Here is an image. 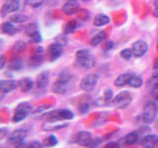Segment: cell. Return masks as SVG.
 Instances as JSON below:
<instances>
[{
    "instance_id": "cell-32",
    "label": "cell",
    "mask_w": 158,
    "mask_h": 148,
    "mask_svg": "<svg viewBox=\"0 0 158 148\" xmlns=\"http://www.w3.org/2000/svg\"><path fill=\"white\" fill-rule=\"evenodd\" d=\"M44 0H26L27 4L29 6H31L33 8H38L40 6H42Z\"/></svg>"
},
{
    "instance_id": "cell-22",
    "label": "cell",
    "mask_w": 158,
    "mask_h": 148,
    "mask_svg": "<svg viewBox=\"0 0 158 148\" xmlns=\"http://www.w3.org/2000/svg\"><path fill=\"white\" fill-rule=\"evenodd\" d=\"M106 38H107V34H106V32H105V31H100L98 34H96L95 36H94V37L92 38L91 42H90L91 46H93V47L99 46V44L102 43L104 41H105Z\"/></svg>"
},
{
    "instance_id": "cell-35",
    "label": "cell",
    "mask_w": 158,
    "mask_h": 148,
    "mask_svg": "<svg viewBox=\"0 0 158 148\" xmlns=\"http://www.w3.org/2000/svg\"><path fill=\"white\" fill-rule=\"evenodd\" d=\"M44 143L37 141V140L32 141L31 143H29L28 144V148H44Z\"/></svg>"
},
{
    "instance_id": "cell-1",
    "label": "cell",
    "mask_w": 158,
    "mask_h": 148,
    "mask_svg": "<svg viewBox=\"0 0 158 148\" xmlns=\"http://www.w3.org/2000/svg\"><path fill=\"white\" fill-rule=\"evenodd\" d=\"M76 63L82 68L90 69L96 65V59L87 49H80L76 52Z\"/></svg>"
},
{
    "instance_id": "cell-43",
    "label": "cell",
    "mask_w": 158,
    "mask_h": 148,
    "mask_svg": "<svg viewBox=\"0 0 158 148\" xmlns=\"http://www.w3.org/2000/svg\"><path fill=\"white\" fill-rule=\"evenodd\" d=\"M156 127L158 128V118H157V121H156Z\"/></svg>"
},
{
    "instance_id": "cell-31",
    "label": "cell",
    "mask_w": 158,
    "mask_h": 148,
    "mask_svg": "<svg viewBox=\"0 0 158 148\" xmlns=\"http://www.w3.org/2000/svg\"><path fill=\"white\" fill-rule=\"evenodd\" d=\"M25 49H26V43H25L23 41L17 42L13 47V51L15 52H22L25 51Z\"/></svg>"
},
{
    "instance_id": "cell-21",
    "label": "cell",
    "mask_w": 158,
    "mask_h": 148,
    "mask_svg": "<svg viewBox=\"0 0 158 148\" xmlns=\"http://www.w3.org/2000/svg\"><path fill=\"white\" fill-rule=\"evenodd\" d=\"M110 23V18L105 14H98L94 18V25L96 27H103Z\"/></svg>"
},
{
    "instance_id": "cell-44",
    "label": "cell",
    "mask_w": 158,
    "mask_h": 148,
    "mask_svg": "<svg viewBox=\"0 0 158 148\" xmlns=\"http://www.w3.org/2000/svg\"><path fill=\"white\" fill-rule=\"evenodd\" d=\"M156 95H157V97H156V98H157V100H158V93L156 94Z\"/></svg>"
},
{
    "instance_id": "cell-28",
    "label": "cell",
    "mask_w": 158,
    "mask_h": 148,
    "mask_svg": "<svg viewBox=\"0 0 158 148\" xmlns=\"http://www.w3.org/2000/svg\"><path fill=\"white\" fill-rule=\"evenodd\" d=\"M22 66H23V62L22 60H20V59H15V60L11 61L8 64V68L10 70H13V71L20 70V69L22 68Z\"/></svg>"
},
{
    "instance_id": "cell-7",
    "label": "cell",
    "mask_w": 158,
    "mask_h": 148,
    "mask_svg": "<svg viewBox=\"0 0 158 148\" xmlns=\"http://www.w3.org/2000/svg\"><path fill=\"white\" fill-rule=\"evenodd\" d=\"M69 78L63 76L58 78L52 85V92L56 94H65L69 89Z\"/></svg>"
},
{
    "instance_id": "cell-26",
    "label": "cell",
    "mask_w": 158,
    "mask_h": 148,
    "mask_svg": "<svg viewBox=\"0 0 158 148\" xmlns=\"http://www.w3.org/2000/svg\"><path fill=\"white\" fill-rule=\"evenodd\" d=\"M43 143H44V147H53L58 143V140H57V138L56 136L51 134V135H48V137L44 138V140Z\"/></svg>"
},
{
    "instance_id": "cell-17",
    "label": "cell",
    "mask_w": 158,
    "mask_h": 148,
    "mask_svg": "<svg viewBox=\"0 0 158 148\" xmlns=\"http://www.w3.org/2000/svg\"><path fill=\"white\" fill-rule=\"evenodd\" d=\"M158 143V136L155 134H149L143 137L140 144L143 148H154Z\"/></svg>"
},
{
    "instance_id": "cell-2",
    "label": "cell",
    "mask_w": 158,
    "mask_h": 148,
    "mask_svg": "<svg viewBox=\"0 0 158 148\" xmlns=\"http://www.w3.org/2000/svg\"><path fill=\"white\" fill-rule=\"evenodd\" d=\"M157 106L153 102H147L142 111V120L146 123L153 122L157 117Z\"/></svg>"
},
{
    "instance_id": "cell-40",
    "label": "cell",
    "mask_w": 158,
    "mask_h": 148,
    "mask_svg": "<svg viewBox=\"0 0 158 148\" xmlns=\"http://www.w3.org/2000/svg\"><path fill=\"white\" fill-rule=\"evenodd\" d=\"M15 148H28V143L21 141V142L17 143L16 146H15Z\"/></svg>"
},
{
    "instance_id": "cell-18",
    "label": "cell",
    "mask_w": 158,
    "mask_h": 148,
    "mask_svg": "<svg viewBox=\"0 0 158 148\" xmlns=\"http://www.w3.org/2000/svg\"><path fill=\"white\" fill-rule=\"evenodd\" d=\"M27 135V130H17L13 131L11 134H10L8 140L10 143H19L23 141V139Z\"/></svg>"
},
{
    "instance_id": "cell-16",
    "label": "cell",
    "mask_w": 158,
    "mask_h": 148,
    "mask_svg": "<svg viewBox=\"0 0 158 148\" xmlns=\"http://www.w3.org/2000/svg\"><path fill=\"white\" fill-rule=\"evenodd\" d=\"M48 82H49V73L48 71H43L42 73H40L38 77H37V87L41 90H44L48 85Z\"/></svg>"
},
{
    "instance_id": "cell-37",
    "label": "cell",
    "mask_w": 158,
    "mask_h": 148,
    "mask_svg": "<svg viewBox=\"0 0 158 148\" xmlns=\"http://www.w3.org/2000/svg\"><path fill=\"white\" fill-rule=\"evenodd\" d=\"M103 148H120V145L117 142H109Z\"/></svg>"
},
{
    "instance_id": "cell-23",
    "label": "cell",
    "mask_w": 158,
    "mask_h": 148,
    "mask_svg": "<svg viewBox=\"0 0 158 148\" xmlns=\"http://www.w3.org/2000/svg\"><path fill=\"white\" fill-rule=\"evenodd\" d=\"M1 29H2V32L4 34H7V35H15L18 31V28H16L13 25V22H5L2 24L1 26Z\"/></svg>"
},
{
    "instance_id": "cell-13",
    "label": "cell",
    "mask_w": 158,
    "mask_h": 148,
    "mask_svg": "<svg viewBox=\"0 0 158 148\" xmlns=\"http://www.w3.org/2000/svg\"><path fill=\"white\" fill-rule=\"evenodd\" d=\"M17 88H19L18 81H15V80H1L0 81V91H1V95H2L1 100L4 97V94L12 92L14 90H16Z\"/></svg>"
},
{
    "instance_id": "cell-39",
    "label": "cell",
    "mask_w": 158,
    "mask_h": 148,
    "mask_svg": "<svg viewBox=\"0 0 158 148\" xmlns=\"http://www.w3.org/2000/svg\"><path fill=\"white\" fill-rule=\"evenodd\" d=\"M153 76H157L158 77V58L154 62V69H153Z\"/></svg>"
},
{
    "instance_id": "cell-9",
    "label": "cell",
    "mask_w": 158,
    "mask_h": 148,
    "mask_svg": "<svg viewBox=\"0 0 158 148\" xmlns=\"http://www.w3.org/2000/svg\"><path fill=\"white\" fill-rule=\"evenodd\" d=\"M20 8V2L18 0H7L2 5L1 8V15L2 17H6L8 14L15 13L18 11Z\"/></svg>"
},
{
    "instance_id": "cell-4",
    "label": "cell",
    "mask_w": 158,
    "mask_h": 148,
    "mask_svg": "<svg viewBox=\"0 0 158 148\" xmlns=\"http://www.w3.org/2000/svg\"><path fill=\"white\" fill-rule=\"evenodd\" d=\"M47 117L48 120H58V121H64V120H73L74 113L64 109V110H54L47 113Z\"/></svg>"
},
{
    "instance_id": "cell-30",
    "label": "cell",
    "mask_w": 158,
    "mask_h": 148,
    "mask_svg": "<svg viewBox=\"0 0 158 148\" xmlns=\"http://www.w3.org/2000/svg\"><path fill=\"white\" fill-rule=\"evenodd\" d=\"M120 56L122 58H123L125 60H130V59L133 56V52H132V49L131 48H125L120 52Z\"/></svg>"
},
{
    "instance_id": "cell-33",
    "label": "cell",
    "mask_w": 158,
    "mask_h": 148,
    "mask_svg": "<svg viewBox=\"0 0 158 148\" xmlns=\"http://www.w3.org/2000/svg\"><path fill=\"white\" fill-rule=\"evenodd\" d=\"M114 97V92L112 89H107V90L104 92V99L106 101H111Z\"/></svg>"
},
{
    "instance_id": "cell-19",
    "label": "cell",
    "mask_w": 158,
    "mask_h": 148,
    "mask_svg": "<svg viewBox=\"0 0 158 148\" xmlns=\"http://www.w3.org/2000/svg\"><path fill=\"white\" fill-rule=\"evenodd\" d=\"M18 84H19V89L22 92H29V91H31L34 87V81L29 77L23 78L21 80H19Z\"/></svg>"
},
{
    "instance_id": "cell-20",
    "label": "cell",
    "mask_w": 158,
    "mask_h": 148,
    "mask_svg": "<svg viewBox=\"0 0 158 148\" xmlns=\"http://www.w3.org/2000/svg\"><path fill=\"white\" fill-rule=\"evenodd\" d=\"M131 76H132L131 73H123V74H121V75H118L116 78L115 85L117 87H123V86L128 85V82H130Z\"/></svg>"
},
{
    "instance_id": "cell-15",
    "label": "cell",
    "mask_w": 158,
    "mask_h": 148,
    "mask_svg": "<svg viewBox=\"0 0 158 148\" xmlns=\"http://www.w3.org/2000/svg\"><path fill=\"white\" fill-rule=\"evenodd\" d=\"M79 2L76 0H68L62 6V11L66 15H74L79 10Z\"/></svg>"
},
{
    "instance_id": "cell-3",
    "label": "cell",
    "mask_w": 158,
    "mask_h": 148,
    "mask_svg": "<svg viewBox=\"0 0 158 148\" xmlns=\"http://www.w3.org/2000/svg\"><path fill=\"white\" fill-rule=\"evenodd\" d=\"M98 81H99V76L97 74L95 73L87 74L86 76H84L82 78V80L80 82V87L82 90L86 92H90L95 89Z\"/></svg>"
},
{
    "instance_id": "cell-27",
    "label": "cell",
    "mask_w": 158,
    "mask_h": 148,
    "mask_svg": "<svg viewBox=\"0 0 158 148\" xmlns=\"http://www.w3.org/2000/svg\"><path fill=\"white\" fill-rule=\"evenodd\" d=\"M128 85L132 88H139L142 85V78L139 76H136V75H133L131 78L130 82H128Z\"/></svg>"
},
{
    "instance_id": "cell-5",
    "label": "cell",
    "mask_w": 158,
    "mask_h": 148,
    "mask_svg": "<svg viewBox=\"0 0 158 148\" xmlns=\"http://www.w3.org/2000/svg\"><path fill=\"white\" fill-rule=\"evenodd\" d=\"M30 111H32V107L27 103H22L17 107L15 113L13 116V121L14 122H20L27 117Z\"/></svg>"
},
{
    "instance_id": "cell-11",
    "label": "cell",
    "mask_w": 158,
    "mask_h": 148,
    "mask_svg": "<svg viewBox=\"0 0 158 148\" xmlns=\"http://www.w3.org/2000/svg\"><path fill=\"white\" fill-rule=\"evenodd\" d=\"M76 142L78 145L82 147H89L93 144V138L90 132L88 131H80L76 135Z\"/></svg>"
},
{
    "instance_id": "cell-38",
    "label": "cell",
    "mask_w": 158,
    "mask_h": 148,
    "mask_svg": "<svg viewBox=\"0 0 158 148\" xmlns=\"http://www.w3.org/2000/svg\"><path fill=\"white\" fill-rule=\"evenodd\" d=\"M154 17L158 18V0H154V10H153Z\"/></svg>"
},
{
    "instance_id": "cell-14",
    "label": "cell",
    "mask_w": 158,
    "mask_h": 148,
    "mask_svg": "<svg viewBox=\"0 0 158 148\" xmlns=\"http://www.w3.org/2000/svg\"><path fill=\"white\" fill-rule=\"evenodd\" d=\"M131 49H132L133 56L135 57H140L146 53L148 49V46L144 41H137L132 44Z\"/></svg>"
},
{
    "instance_id": "cell-36",
    "label": "cell",
    "mask_w": 158,
    "mask_h": 148,
    "mask_svg": "<svg viewBox=\"0 0 158 148\" xmlns=\"http://www.w3.org/2000/svg\"><path fill=\"white\" fill-rule=\"evenodd\" d=\"M56 43H58V44H60V46H62V47H64V46L66 44V43H67L66 38H65V37H63V36H59V37L56 38Z\"/></svg>"
},
{
    "instance_id": "cell-6",
    "label": "cell",
    "mask_w": 158,
    "mask_h": 148,
    "mask_svg": "<svg viewBox=\"0 0 158 148\" xmlns=\"http://www.w3.org/2000/svg\"><path fill=\"white\" fill-rule=\"evenodd\" d=\"M131 96L128 91H123L118 93L114 99V105L118 109H123L131 103Z\"/></svg>"
},
{
    "instance_id": "cell-8",
    "label": "cell",
    "mask_w": 158,
    "mask_h": 148,
    "mask_svg": "<svg viewBox=\"0 0 158 148\" xmlns=\"http://www.w3.org/2000/svg\"><path fill=\"white\" fill-rule=\"evenodd\" d=\"M68 125L67 122H63L58 120H48L42 126V130L44 131H56L59 130L61 128H64Z\"/></svg>"
},
{
    "instance_id": "cell-10",
    "label": "cell",
    "mask_w": 158,
    "mask_h": 148,
    "mask_svg": "<svg viewBox=\"0 0 158 148\" xmlns=\"http://www.w3.org/2000/svg\"><path fill=\"white\" fill-rule=\"evenodd\" d=\"M25 31H26V35L31 39V41L33 43H40L42 41V36L40 34L38 25L36 23H32L28 25L26 29H25Z\"/></svg>"
},
{
    "instance_id": "cell-12",
    "label": "cell",
    "mask_w": 158,
    "mask_h": 148,
    "mask_svg": "<svg viewBox=\"0 0 158 148\" xmlns=\"http://www.w3.org/2000/svg\"><path fill=\"white\" fill-rule=\"evenodd\" d=\"M63 51V47L58 44L56 43H53L52 44H49L48 47V56L49 57V60L54 61L61 56V53Z\"/></svg>"
},
{
    "instance_id": "cell-42",
    "label": "cell",
    "mask_w": 158,
    "mask_h": 148,
    "mask_svg": "<svg viewBox=\"0 0 158 148\" xmlns=\"http://www.w3.org/2000/svg\"><path fill=\"white\" fill-rule=\"evenodd\" d=\"M6 131H8L6 128H2V130H1V139H3V138L5 137V135H6V134H5V132H6Z\"/></svg>"
},
{
    "instance_id": "cell-25",
    "label": "cell",
    "mask_w": 158,
    "mask_h": 148,
    "mask_svg": "<svg viewBox=\"0 0 158 148\" xmlns=\"http://www.w3.org/2000/svg\"><path fill=\"white\" fill-rule=\"evenodd\" d=\"M29 20V17L27 15H24V14H16V15H13L10 18V21L15 23V24H21V23H25L27 22Z\"/></svg>"
},
{
    "instance_id": "cell-24",
    "label": "cell",
    "mask_w": 158,
    "mask_h": 148,
    "mask_svg": "<svg viewBox=\"0 0 158 148\" xmlns=\"http://www.w3.org/2000/svg\"><path fill=\"white\" fill-rule=\"evenodd\" d=\"M138 140V132L137 131H132V132H130L125 137V142L126 145H133L135 144Z\"/></svg>"
},
{
    "instance_id": "cell-34",
    "label": "cell",
    "mask_w": 158,
    "mask_h": 148,
    "mask_svg": "<svg viewBox=\"0 0 158 148\" xmlns=\"http://www.w3.org/2000/svg\"><path fill=\"white\" fill-rule=\"evenodd\" d=\"M49 108H52V106H42V107L38 108L33 113H34V115H41V113H46Z\"/></svg>"
},
{
    "instance_id": "cell-41",
    "label": "cell",
    "mask_w": 158,
    "mask_h": 148,
    "mask_svg": "<svg viewBox=\"0 0 158 148\" xmlns=\"http://www.w3.org/2000/svg\"><path fill=\"white\" fill-rule=\"evenodd\" d=\"M0 69H3L4 66H5V63H6V61H5V56H1V58H0Z\"/></svg>"
},
{
    "instance_id": "cell-29",
    "label": "cell",
    "mask_w": 158,
    "mask_h": 148,
    "mask_svg": "<svg viewBox=\"0 0 158 148\" xmlns=\"http://www.w3.org/2000/svg\"><path fill=\"white\" fill-rule=\"evenodd\" d=\"M43 48H39L37 52L35 53V56L31 58V61L36 64H41V62L43 61Z\"/></svg>"
}]
</instances>
